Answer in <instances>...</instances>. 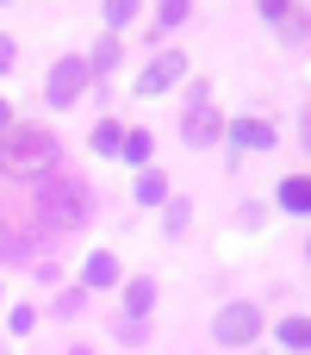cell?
I'll return each instance as SVG.
<instances>
[{
    "instance_id": "cell-1",
    "label": "cell",
    "mask_w": 311,
    "mask_h": 355,
    "mask_svg": "<svg viewBox=\"0 0 311 355\" xmlns=\"http://www.w3.org/2000/svg\"><path fill=\"white\" fill-rule=\"evenodd\" d=\"M0 162H6V168H19V175L50 168V162H56V137H50L44 125H12V131L0 137Z\"/></svg>"
},
{
    "instance_id": "cell-2",
    "label": "cell",
    "mask_w": 311,
    "mask_h": 355,
    "mask_svg": "<svg viewBox=\"0 0 311 355\" xmlns=\"http://www.w3.org/2000/svg\"><path fill=\"white\" fill-rule=\"evenodd\" d=\"M181 137H187L193 150H206V144H218V137H224V112H218V100H212V81H193V87H187Z\"/></svg>"
},
{
    "instance_id": "cell-3",
    "label": "cell",
    "mask_w": 311,
    "mask_h": 355,
    "mask_svg": "<svg viewBox=\"0 0 311 355\" xmlns=\"http://www.w3.org/2000/svg\"><path fill=\"white\" fill-rule=\"evenodd\" d=\"M262 337V312H256V300H231V306H218V318H212V343L218 349H249Z\"/></svg>"
},
{
    "instance_id": "cell-4",
    "label": "cell",
    "mask_w": 311,
    "mask_h": 355,
    "mask_svg": "<svg viewBox=\"0 0 311 355\" xmlns=\"http://www.w3.org/2000/svg\"><path fill=\"white\" fill-rule=\"evenodd\" d=\"M87 81H94V69H87V56H62V62L50 69V81H44V100H50V106H75Z\"/></svg>"
},
{
    "instance_id": "cell-5",
    "label": "cell",
    "mask_w": 311,
    "mask_h": 355,
    "mask_svg": "<svg viewBox=\"0 0 311 355\" xmlns=\"http://www.w3.org/2000/svg\"><path fill=\"white\" fill-rule=\"evenodd\" d=\"M181 75H187V50H162V56H150V62H143L137 94H143V100H150V94H168Z\"/></svg>"
},
{
    "instance_id": "cell-6",
    "label": "cell",
    "mask_w": 311,
    "mask_h": 355,
    "mask_svg": "<svg viewBox=\"0 0 311 355\" xmlns=\"http://www.w3.org/2000/svg\"><path fill=\"white\" fill-rule=\"evenodd\" d=\"M224 137H231L237 150H274V144H281V131H274V119H268V112H243V119H224Z\"/></svg>"
},
{
    "instance_id": "cell-7",
    "label": "cell",
    "mask_w": 311,
    "mask_h": 355,
    "mask_svg": "<svg viewBox=\"0 0 311 355\" xmlns=\"http://www.w3.org/2000/svg\"><path fill=\"white\" fill-rule=\"evenodd\" d=\"M81 287H87V293H106V287H118V256H112V250H94V256L81 262Z\"/></svg>"
},
{
    "instance_id": "cell-8",
    "label": "cell",
    "mask_w": 311,
    "mask_h": 355,
    "mask_svg": "<svg viewBox=\"0 0 311 355\" xmlns=\"http://www.w3.org/2000/svg\"><path fill=\"white\" fill-rule=\"evenodd\" d=\"M262 19H268V25H281V37H287V44H299V37H305V25H311L305 6H287V0H268V6H262Z\"/></svg>"
},
{
    "instance_id": "cell-9",
    "label": "cell",
    "mask_w": 311,
    "mask_h": 355,
    "mask_svg": "<svg viewBox=\"0 0 311 355\" xmlns=\"http://www.w3.org/2000/svg\"><path fill=\"white\" fill-rule=\"evenodd\" d=\"M131 193H137V206H168V175L156 162H143L137 181H131Z\"/></svg>"
},
{
    "instance_id": "cell-10",
    "label": "cell",
    "mask_w": 311,
    "mask_h": 355,
    "mask_svg": "<svg viewBox=\"0 0 311 355\" xmlns=\"http://www.w3.org/2000/svg\"><path fill=\"white\" fill-rule=\"evenodd\" d=\"M274 200H281L287 212H299V218H305V212H311V175H287Z\"/></svg>"
},
{
    "instance_id": "cell-11",
    "label": "cell",
    "mask_w": 311,
    "mask_h": 355,
    "mask_svg": "<svg viewBox=\"0 0 311 355\" xmlns=\"http://www.w3.org/2000/svg\"><path fill=\"white\" fill-rule=\"evenodd\" d=\"M87 144H94V156H118V150H125V125H118V119H100V125L87 131Z\"/></svg>"
},
{
    "instance_id": "cell-12",
    "label": "cell",
    "mask_w": 311,
    "mask_h": 355,
    "mask_svg": "<svg viewBox=\"0 0 311 355\" xmlns=\"http://www.w3.org/2000/svg\"><path fill=\"white\" fill-rule=\"evenodd\" d=\"M187 225H193V200L168 193V206H162V237H187Z\"/></svg>"
},
{
    "instance_id": "cell-13",
    "label": "cell",
    "mask_w": 311,
    "mask_h": 355,
    "mask_svg": "<svg viewBox=\"0 0 311 355\" xmlns=\"http://www.w3.org/2000/svg\"><path fill=\"white\" fill-rule=\"evenodd\" d=\"M150 306H156V281H131L125 287V312L131 318H150Z\"/></svg>"
},
{
    "instance_id": "cell-14",
    "label": "cell",
    "mask_w": 311,
    "mask_h": 355,
    "mask_svg": "<svg viewBox=\"0 0 311 355\" xmlns=\"http://www.w3.org/2000/svg\"><path fill=\"white\" fill-rule=\"evenodd\" d=\"M274 337H281L287 349H305V343H311V318H305V312H293V318H281V331H274Z\"/></svg>"
},
{
    "instance_id": "cell-15",
    "label": "cell",
    "mask_w": 311,
    "mask_h": 355,
    "mask_svg": "<svg viewBox=\"0 0 311 355\" xmlns=\"http://www.w3.org/2000/svg\"><path fill=\"white\" fill-rule=\"evenodd\" d=\"M87 69H94V75H112V69H118V37H112V31H106V37L94 44V56H87Z\"/></svg>"
},
{
    "instance_id": "cell-16",
    "label": "cell",
    "mask_w": 311,
    "mask_h": 355,
    "mask_svg": "<svg viewBox=\"0 0 311 355\" xmlns=\"http://www.w3.org/2000/svg\"><path fill=\"white\" fill-rule=\"evenodd\" d=\"M150 150H156V144H150V131H131V125H125V150H118V156H125L131 168H143V162H150Z\"/></svg>"
},
{
    "instance_id": "cell-17",
    "label": "cell",
    "mask_w": 311,
    "mask_h": 355,
    "mask_svg": "<svg viewBox=\"0 0 311 355\" xmlns=\"http://www.w3.org/2000/svg\"><path fill=\"white\" fill-rule=\"evenodd\" d=\"M81 306H87V287H69V293H56V300H50V318H62V324H69V318H81Z\"/></svg>"
},
{
    "instance_id": "cell-18",
    "label": "cell",
    "mask_w": 311,
    "mask_h": 355,
    "mask_svg": "<svg viewBox=\"0 0 311 355\" xmlns=\"http://www.w3.org/2000/svg\"><path fill=\"white\" fill-rule=\"evenodd\" d=\"M6 331H12V337H31V331H37V306H12V312H6Z\"/></svg>"
},
{
    "instance_id": "cell-19",
    "label": "cell",
    "mask_w": 311,
    "mask_h": 355,
    "mask_svg": "<svg viewBox=\"0 0 311 355\" xmlns=\"http://www.w3.org/2000/svg\"><path fill=\"white\" fill-rule=\"evenodd\" d=\"M187 19H193V6H187V0H168V6L156 12V25H162V31H175V25H187Z\"/></svg>"
},
{
    "instance_id": "cell-20",
    "label": "cell",
    "mask_w": 311,
    "mask_h": 355,
    "mask_svg": "<svg viewBox=\"0 0 311 355\" xmlns=\"http://www.w3.org/2000/svg\"><path fill=\"white\" fill-rule=\"evenodd\" d=\"M131 19H137V6H131V0H112V6H106V25H112V31H125Z\"/></svg>"
},
{
    "instance_id": "cell-21",
    "label": "cell",
    "mask_w": 311,
    "mask_h": 355,
    "mask_svg": "<svg viewBox=\"0 0 311 355\" xmlns=\"http://www.w3.org/2000/svg\"><path fill=\"white\" fill-rule=\"evenodd\" d=\"M118 343H125V349H137V343H143V318H131V312H125V324H118Z\"/></svg>"
},
{
    "instance_id": "cell-22",
    "label": "cell",
    "mask_w": 311,
    "mask_h": 355,
    "mask_svg": "<svg viewBox=\"0 0 311 355\" xmlns=\"http://www.w3.org/2000/svg\"><path fill=\"white\" fill-rule=\"evenodd\" d=\"M262 218H268V206H256V200H243V212H237V225H243V231H256Z\"/></svg>"
},
{
    "instance_id": "cell-23",
    "label": "cell",
    "mask_w": 311,
    "mask_h": 355,
    "mask_svg": "<svg viewBox=\"0 0 311 355\" xmlns=\"http://www.w3.org/2000/svg\"><path fill=\"white\" fill-rule=\"evenodd\" d=\"M12 56H19V50H12V37H0V75L12 69Z\"/></svg>"
},
{
    "instance_id": "cell-24",
    "label": "cell",
    "mask_w": 311,
    "mask_h": 355,
    "mask_svg": "<svg viewBox=\"0 0 311 355\" xmlns=\"http://www.w3.org/2000/svg\"><path fill=\"white\" fill-rule=\"evenodd\" d=\"M6 131H12V106L0 100V137H6Z\"/></svg>"
}]
</instances>
